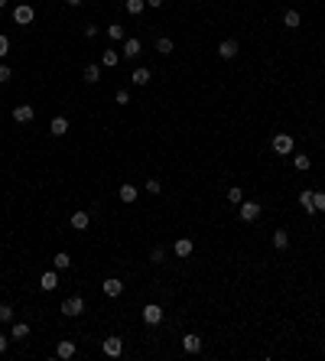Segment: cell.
<instances>
[{
    "instance_id": "8d00e7d4",
    "label": "cell",
    "mask_w": 325,
    "mask_h": 361,
    "mask_svg": "<svg viewBox=\"0 0 325 361\" xmlns=\"http://www.w3.org/2000/svg\"><path fill=\"white\" fill-rule=\"evenodd\" d=\"M10 79H13V75H10V69H7V65H0V85H7Z\"/></svg>"
},
{
    "instance_id": "ab89813d",
    "label": "cell",
    "mask_w": 325,
    "mask_h": 361,
    "mask_svg": "<svg viewBox=\"0 0 325 361\" xmlns=\"http://www.w3.org/2000/svg\"><path fill=\"white\" fill-rule=\"evenodd\" d=\"M65 3H69V7H81V3H85V0H65Z\"/></svg>"
},
{
    "instance_id": "7c38bea8",
    "label": "cell",
    "mask_w": 325,
    "mask_h": 361,
    "mask_svg": "<svg viewBox=\"0 0 325 361\" xmlns=\"http://www.w3.org/2000/svg\"><path fill=\"white\" fill-rule=\"evenodd\" d=\"M55 355H59V358H62V361L75 358V342H72V338H62V342L55 345Z\"/></svg>"
},
{
    "instance_id": "6da1fadb",
    "label": "cell",
    "mask_w": 325,
    "mask_h": 361,
    "mask_svg": "<svg viewBox=\"0 0 325 361\" xmlns=\"http://www.w3.org/2000/svg\"><path fill=\"white\" fill-rule=\"evenodd\" d=\"M101 352L108 355V358H121V355H124V338H117V335L104 338V342H101Z\"/></svg>"
},
{
    "instance_id": "f546056e",
    "label": "cell",
    "mask_w": 325,
    "mask_h": 361,
    "mask_svg": "<svg viewBox=\"0 0 325 361\" xmlns=\"http://www.w3.org/2000/svg\"><path fill=\"white\" fill-rule=\"evenodd\" d=\"M0 322H13V306H10V303H0Z\"/></svg>"
},
{
    "instance_id": "484cf974",
    "label": "cell",
    "mask_w": 325,
    "mask_h": 361,
    "mask_svg": "<svg viewBox=\"0 0 325 361\" xmlns=\"http://www.w3.org/2000/svg\"><path fill=\"white\" fill-rule=\"evenodd\" d=\"M156 52H160V55H169L172 52V40H169V36H160V40H156Z\"/></svg>"
},
{
    "instance_id": "8fae6325",
    "label": "cell",
    "mask_w": 325,
    "mask_h": 361,
    "mask_svg": "<svg viewBox=\"0 0 325 361\" xmlns=\"http://www.w3.org/2000/svg\"><path fill=\"white\" fill-rule=\"evenodd\" d=\"M49 134H52V137H65V134H69V118H62V114H59V118H52Z\"/></svg>"
},
{
    "instance_id": "5bb4252c",
    "label": "cell",
    "mask_w": 325,
    "mask_h": 361,
    "mask_svg": "<svg viewBox=\"0 0 325 361\" xmlns=\"http://www.w3.org/2000/svg\"><path fill=\"white\" fill-rule=\"evenodd\" d=\"M176 257H192V251H195V244H192V238H179L176 241Z\"/></svg>"
},
{
    "instance_id": "2e32d148",
    "label": "cell",
    "mask_w": 325,
    "mask_h": 361,
    "mask_svg": "<svg viewBox=\"0 0 325 361\" xmlns=\"http://www.w3.org/2000/svg\"><path fill=\"white\" fill-rule=\"evenodd\" d=\"M238 40H225L221 42V46H218V55H221V59H234V55H238Z\"/></svg>"
},
{
    "instance_id": "74e56055",
    "label": "cell",
    "mask_w": 325,
    "mask_h": 361,
    "mask_svg": "<svg viewBox=\"0 0 325 361\" xmlns=\"http://www.w3.org/2000/svg\"><path fill=\"white\" fill-rule=\"evenodd\" d=\"M7 342H10V338H7V335H3V332H0V355L7 352Z\"/></svg>"
},
{
    "instance_id": "d4e9b609",
    "label": "cell",
    "mask_w": 325,
    "mask_h": 361,
    "mask_svg": "<svg viewBox=\"0 0 325 361\" xmlns=\"http://www.w3.org/2000/svg\"><path fill=\"white\" fill-rule=\"evenodd\" d=\"M30 335V325L26 322H13V329H10V338H26Z\"/></svg>"
},
{
    "instance_id": "277c9868",
    "label": "cell",
    "mask_w": 325,
    "mask_h": 361,
    "mask_svg": "<svg viewBox=\"0 0 325 361\" xmlns=\"http://www.w3.org/2000/svg\"><path fill=\"white\" fill-rule=\"evenodd\" d=\"M33 16H36V10H33L30 3H16V7H13V20H16L20 26L33 23Z\"/></svg>"
},
{
    "instance_id": "83f0119b",
    "label": "cell",
    "mask_w": 325,
    "mask_h": 361,
    "mask_svg": "<svg viewBox=\"0 0 325 361\" xmlns=\"http://www.w3.org/2000/svg\"><path fill=\"white\" fill-rule=\"evenodd\" d=\"M293 166L299 169V173H306V169L312 166V160H309V157H302V153H296V157H293Z\"/></svg>"
},
{
    "instance_id": "4316f807",
    "label": "cell",
    "mask_w": 325,
    "mask_h": 361,
    "mask_svg": "<svg viewBox=\"0 0 325 361\" xmlns=\"http://www.w3.org/2000/svg\"><path fill=\"white\" fill-rule=\"evenodd\" d=\"M85 81H88V85L101 81V69H98V65H85Z\"/></svg>"
},
{
    "instance_id": "f35d334b",
    "label": "cell",
    "mask_w": 325,
    "mask_h": 361,
    "mask_svg": "<svg viewBox=\"0 0 325 361\" xmlns=\"http://www.w3.org/2000/svg\"><path fill=\"white\" fill-rule=\"evenodd\" d=\"M147 7H153V10H160V7H162V0H147Z\"/></svg>"
},
{
    "instance_id": "ac0fdd59",
    "label": "cell",
    "mask_w": 325,
    "mask_h": 361,
    "mask_svg": "<svg viewBox=\"0 0 325 361\" xmlns=\"http://www.w3.org/2000/svg\"><path fill=\"white\" fill-rule=\"evenodd\" d=\"M117 196H121V202H127V205H130V202H137V186H133V182H124Z\"/></svg>"
},
{
    "instance_id": "8992f818",
    "label": "cell",
    "mask_w": 325,
    "mask_h": 361,
    "mask_svg": "<svg viewBox=\"0 0 325 361\" xmlns=\"http://www.w3.org/2000/svg\"><path fill=\"white\" fill-rule=\"evenodd\" d=\"M101 290H104V296H121V293H124V280H117V277H108V280L101 283Z\"/></svg>"
},
{
    "instance_id": "603a6c76",
    "label": "cell",
    "mask_w": 325,
    "mask_h": 361,
    "mask_svg": "<svg viewBox=\"0 0 325 361\" xmlns=\"http://www.w3.org/2000/svg\"><path fill=\"white\" fill-rule=\"evenodd\" d=\"M299 23H302V16L296 13V10H286V13H283V26H289V30H299Z\"/></svg>"
},
{
    "instance_id": "4fadbf2b",
    "label": "cell",
    "mask_w": 325,
    "mask_h": 361,
    "mask_svg": "<svg viewBox=\"0 0 325 361\" xmlns=\"http://www.w3.org/2000/svg\"><path fill=\"white\" fill-rule=\"evenodd\" d=\"M182 352H186V355H199V352H202V338L189 332V335L182 338Z\"/></svg>"
},
{
    "instance_id": "9a60e30c",
    "label": "cell",
    "mask_w": 325,
    "mask_h": 361,
    "mask_svg": "<svg viewBox=\"0 0 325 361\" xmlns=\"http://www.w3.org/2000/svg\"><path fill=\"white\" fill-rule=\"evenodd\" d=\"M88 225H91V215H88V212H81V208L72 212V228H75V231H85Z\"/></svg>"
},
{
    "instance_id": "3957f363",
    "label": "cell",
    "mask_w": 325,
    "mask_h": 361,
    "mask_svg": "<svg viewBox=\"0 0 325 361\" xmlns=\"http://www.w3.org/2000/svg\"><path fill=\"white\" fill-rule=\"evenodd\" d=\"M143 322H147V325H160L162 322V306L160 303H147V306H143Z\"/></svg>"
},
{
    "instance_id": "5b68a950",
    "label": "cell",
    "mask_w": 325,
    "mask_h": 361,
    "mask_svg": "<svg viewBox=\"0 0 325 361\" xmlns=\"http://www.w3.org/2000/svg\"><path fill=\"white\" fill-rule=\"evenodd\" d=\"M257 218H260V205L244 199V202H241V221H257Z\"/></svg>"
},
{
    "instance_id": "4dcf8cb0",
    "label": "cell",
    "mask_w": 325,
    "mask_h": 361,
    "mask_svg": "<svg viewBox=\"0 0 325 361\" xmlns=\"http://www.w3.org/2000/svg\"><path fill=\"white\" fill-rule=\"evenodd\" d=\"M228 199H231L234 205H241V202H244V192H241V186H231V189H228Z\"/></svg>"
},
{
    "instance_id": "f1b7e54d",
    "label": "cell",
    "mask_w": 325,
    "mask_h": 361,
    "mask_svg": "<svg viewBox=\"0 0 325 361\" xmlns=\"http://www.w3.org/2000/svg\"><path fill=\"white\" fill-rule=\"evenodd\" d=\"M108 36H111V40H127V33H124V26H121V23H111L108 26Z\"/></svg>"
},
{
    "instance_id": "ffe728a7",
    "label": "cell",
    "mask_w": 325,
    "mask_h": 361,
    "mask_svg": "<svg viewBox=\"0 0 325 361\" xmlns=\"http://www.w3.org/2000/svg\"><path fill=\"white\" fill-rule=\"evenodd\" d=\"M273 247H277V251H286L289 247V231H283V228L273 231Z\"/></svg>"
},
{
    "instance_id": "d6986e66",
    "label": "cell",
    "mask_w": 325,
    "mask_h": 361,
    "mask_svg": "<svg viewBox=\"0 0 325 361\" xmlns=\"http://www.w3.org/2000/svg\"><path fill=\"white\" fill-rule=\"evenodd\" d=\"M150 79H153V75H150V69H143V65L130 72V81H133V85H150Z\"/></svg>"
},
{
    "instance_id": "e575fe53",
    "label": "cell",
    "mask_w": 325,
    "mask_h": 361,
    "mask_svg": "<svg viewBox=\"0 0 325 361\" xmlns=\"http://www.w3.org/2000/svg\"><path fill=\"white\" fill-rule=\"evenodd\" d=\"M7 52H10V40L0 33V59H7Z\"/></svg>"
},
{
    "instance_id": "e0dca14e",
    "label": "cell",
    "mask_w": 325,
    "mask_h": 361,
    "mask_svg": "<svg viewBox=\"0 0 325 361\" xmlns=\"http://www.w3.org/2000/svg\"><path fill=\"white\" fill-rule=\"evenodd\" d=\"M312 196H316L312 189H302V192H299V205H302V212H306V215H316V208H312Z\"/></svg>"
},
{
    "instance_id": "52a82bcc",
    "label": "cell",
    "mask_w": 325,
    "mask_h": 361,
    "mask_svg": "<svg viewBox=\"0 0 325 361\" xmlns=\"http://www.w3.org/2000/svg\"><path fill=\"white\" fill-rule=\"evenodd\" d=\"M33 118H36L33 104H16V108H13V120H16V124H30Z\"/></svg>"
},
{
    "instance_id": "7a4b0ae2",
    "label": "cell",
    "mask_w": 325,
    "mask_h": 361,
    "mask_svg": "<svg viewBox=\"0 0 325 361\" xmlns=\"http://www.w3.org/2000/svg\"><path fill=\"white\" fill-rule=\"evenodd\" d=\"M62 313L69 316V319H75V316H81V313H85V299H81V296H69V299H65V303H62Z\"/></svg>"
},
{
    "instance_id": "7402d4cb",
    "label": "cell",
    "mask_w": 325,
    "mask_h": 361,
    "mask_svg": "<svg viewBox=\"0 0 325 361\" xmlns=\"http://www.w3.org/2000/svg\"><path fill=\"white\" fill-rule=\"evenodd\" d=\"M124 10H127L130 16H140L143 10H147V0H127V3H124Z\"/></svg>"
},
{
    "instance_id": "30bf717a",
    "label": "cell",
    "mask_w": 325,
    "mask_h": 361,
    "mask_svg": "<svg viewBox=\"0 0 325 361\" xmlns=\"http://www.w3.org/2000/svg\"><path fill=\"white\" fill-rule=\"evenodd\" d=\"M140 52H143V42H140V40H133V36H130V40H124V49H121V55H127V59H137Z\"/></svg>"
},
{
    "instance_id": "1f68e13d",
    "label": "cell",
    "mask_w": 325,
    "mask_h": 361,
    "mask_svg": "<svg viewBox=\"0 0 325 361\" xmlns=\"http://www.w3.org/2000/svg\"><path fill=\"white\" fill-rule=\"evenodd\" d=\"M312 208H316V212H325V192H316V196H312Z\"/></svg>"
},
{
    "instance_id": "d6a6232c",
    "label": "cell",
    "mask_w": 325,
    "mask_h": 361,
    "mask_svg": "<svg viewBox=\"0 0 325 361\" xmlns=\"http://www.w3.org/2000/svg\"><path fill=\"white\" fill-rule=\"evenodd\" d=\"M147 192L160 196V192H162V182H160V179H147Z\"/></svg>"
},
{
    "instance_id": "836d02e7",
    "label": "cell",
    "mask_w": 325,
    "mask_h": 361,
    "mask_svg": "<svg viewBox=\"0 0 325 361\" xmlns=\"http://www.w3.org/2000/svg\"><path fill=\"white\" fill-rule=\"evenodd\" d=\"M150 260H153V264H162V260H166V254H162V247H153V251H150Z\"/></svg>"
},
{
    "instance_id": "ba28073f",
    "label": "cell",
    "mask_w": 325,
    "mask_h": 361,
    "mask_svg": "<svg viewBox=\"0 0 325 361\" xmlns=\"http://www.w3.org/2000/svg\"><path fill=\"white\" fill-rule=\"evenodd\" d=\"M273 150H277L280 157L293 153V137H289V134H277V137H273Z\"/></svg>"
},
{
    "instance_id": "44dd1931",
    "label": "cell",
    "mask_w": 325,
    "mask_h": 361,
    "mask_svg": "<svg viewBox=\"0 0 325 361\" xmlns=\"http://www.w3.org/2000/svg\"><path fill=\"white\" fill-rule=\"evenodd\" d=\"M117 62H121V52H117V49H108V52H101V65H104V69H114Z\"/></svg>"
},
{
    "instance_id": "d590c367",
    "label": "cell",
    "mask_w": 325,
    "mask_h": 361,
    "mask_svg": "<svg viewBox=\"0 0 325 361\" xmlns=\"http://www.w3.org/2000/svg\"><path fill=\"white\" fill-rule=\"evenodd\" d=\"M114 101H117V104H130V91H117Z\"/></svg>"
},
{
    "instance_id": "60d3db41",
    "label": "cell",
    "mask_w": 325,
    "mask_h": 361,
    "mask_svg": "<svg viewBox=\"0 0 325 361\" xmlns=\"http://www.w3.org/2000/svg\"><path fill=\"white\" fill-rule=\"evenodd\" d=\"M3 7H7V0H0V10H3Z\"/></svg>"
},
{
    "instance_id": "9c48e42d",
    "label": "cell",
    "mask_w": 325,
    "mask_h": 361,
    "mask_svg": "<svg viewBox=\"0 0 325 361\" xmlns=\"http://www.w3.org/2000/svg\"><path fill=\"white\" fill-rule=\"evenodd\" d=\"M55 286H59V270H46V274L39 277V290H46V293H52Z\"/></svg>"
},
{
    "instance_id": "cb8c5ba5",
    "label": "cell",
    "mask_w": 325,
    "mask_h": 361,
    "mask_svg": "<svg viewBox=\"0 0 325 361\" xmlns=\"http://www.w3.org/2000/svg\"><path fill=\"white\" fill-rule=\"evenodd\" d=\"M52 267H55V270H69V267H72V257H69L65 251H59V254L52 257Z\"/></svg>"
}]
</instances>
